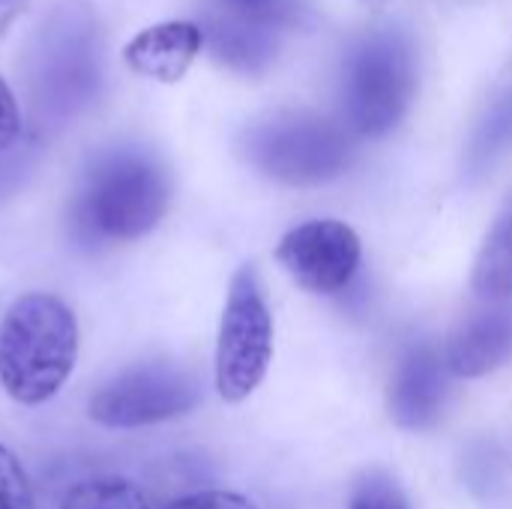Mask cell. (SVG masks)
<instances>
[{"mask_svg":"<svg viewBox=\"0 0 512 509\" xmlns=\"http://www.w3.org/2000/svg\"><path fill=\"white\" fill-rule=\"evenodd\" d=\"M213 54L240 72H261L276 57V33L258 21V18H240V15H213L207 21V36Z\"/></svg>","mask_w":512,"mask_h":509,"instance_id":"obj_11","label":"cell"},{"mask_svg":"<svg viewBox=\"0 0 512 509\" xmlns=\"http://www.w3.org/2000/svg\"><path fill=\"white\" fill-rule=\"evenodd\" d=\"M348 509H408V498L387 471H366L351 489Z\"/></svg>","mask_w":512,"mask_h":509,"instance_id":"obj_15","label":"cell"},{"mask_svg":"<svg viewBox=\"0 0 512 509\" xmlns=\"http://www.w3.org/2000/svg\"><path fill=\"white\" fill-rule=\"evenodd\" d=\"M0 509H33L27 474L3 444H0Z\"/></svg>","mask_w":512,"mask_h":509,"instance_id":"obj_16","label":"cell"},{"mask_svg":"<svg viewBox=\"0 0 512 509\" xmlns=\"http://www.w3.org/2000/svg\"><path fill=\"white\" fill-rule=\"evenodd\" d=\"M201 402L195 375L174 363H141L105 381L87 405L105 429H144L177 420Z\"/></svg>","mask_w":512,"mask_h":509,"instance_id":"obj_6","label":"cell"},{"mask_svg":"<svg viewBox=\"0 0 512 509\" xmlns=\"http://www.w3.org/2000/svg\"><path fill=\"white\" fill-rule=\"evenodd\" d=\"M231 3H240V6H261V3H267V0H231Z\"/></svg>","mask_w":512,"mask_h":509,"instance_id":"obj_20","label":"cell"},{"mask_svg":"<svg viewBox=\"0 0 512 509\" xmlns=\"http://www.w3.org/2000/svg\"><path fill=\"white\" fill-rule=\"evenodd\" d=\"M246 159L267 177L288 186H318L345 174L354 162L348 129L309 111L276 114L243 138Z\"/></svg>","mask_w":512,"mask_h":509,"instance_id":"obj_4","label":"cell"},{"mask_svg":"<svg viewBox=\"0 0 512 509\" xmlns=\"http://www.w3.org/2000/svg\"><path fill=\"white\" fill-rule=\"evenodd\" d=\"M474 291L489 303L512 300V198L489 228L477 264H474Z\"/></svg>","mask_w":512,"mask_h":509,"instance_id":"obj_12","label":"cell"},{"mask_svg":"<svg viewBox=\"0 0 512 509\" xmlns=\"http://www.w3.org/2000/svg\"><path fill=\"white\" fill-rule=\"evenodd\" d=\"M447 360L426 342L411 345L390 381V417L402 429H429L447 402Z\"/></svg>","mask_w":512,"mask_h":509,"instance_id":"obj_8","label":"cell"},{"mask_svg":"<svg viewBox=\"0 0 512 509\" xmlns=\"http://www.w3.org/2000/svg\"><path fill=\"white\" fill-rule=\"evenodd\" d=\"M78 360L75 312L45 291L18 297L0 324V384L18 405L36 408L60 393Z\"/></svg>","mask_w":512,"mask_h":509,"instance_id":"obj_2","label":"cell"},{"mask_svg":"<svg viewBox=\"0 0 512 509\" xmlns=\"http://www.w3.org/2000/svg\"><path fill=\"white\" fill-rule=\"evenodd\" d=\"M417 90L414 42L399 27L363 33L342 63V111L348 129L381 138L399 126Z\"/></svg>","mask_w":512,"mask_h":509,"instance_id":"obj_3","label":"cell"},{"mask_svg":"<svg viewBox=\"0 0 512 509\" xmlns=\"http://www.w3.org/2000/svg\"><path fill=\"white\" fill-rule=\"evenodd\" d=\"M276 258L300 288L312 294H339L351 285L363 246L351 225L336 219H312L291 228L279 240Z\"/></svg>","mask_w":512,"mask_h":509,"instance_id":"obj_7","label":"cell"},{"mask_svg":"<svg viewBox=\"0 0 512 509\" xmlns=\"http://www.w3.org/2000/svg\"><path fill=\"white\" fill-rule=\"evenodd\" d=\"M512 150V84H507L492 105L486 108V114L480 117L471 141H468V153H465V171L468 177H483L486 171L495 168V162H501Z\"/></svg>","mask_w":512,"mask_h":509,"instance_id":"obj_13","label":"cell"},{"mask_svg":"<svg viewBox=\"0 0 512 509\" xmlns=\"http://www.w3.org/2000/svg\"><path fill=\"white\" fill-rule=\"evenodd\" d=\"M168 171L144 150L117 147L96 156L75 192L72 225L87 243H135L165 216Z\"/></svg>","mask_w":512,"mask_h":509,"instance_id":"obj_1","label":"cell"},{"mask_svg":"<svg viewBox=\"0 0 512 509\" xmlns=\"http://www.w3.org/2000/svg\"><path fill=\"white\" fill-rule=\"evenodd\" d=\"M168 509H255V504L237 492H222V489H207V492H195L186 495L180 501H174Z\"/></svg>","mask_w":512,"mask_h":509,"instance_id":"obj_17","label":"cell"},{"mask_svg":"<svg viewBox=\"0 0 512 509\" xmlns=\"http://www.w3.org/2000/svg\"><path fill=\"white\" fill-rule=\"evenodd\" d=\"M18 135H21V111H18L12 90L0 78V150L12 147L18 141Z\"/></svg>","mask_w":512,"mask_h":509,"instance_id":"obj_18","label":"cell"},{"mask_svg":"<svg viewBox=\"0 0 512 509\" xmlns=\"http://www.w3.org/2000/svg\"><path fill=\"white\" fill-rule=\"evenodd\" d=\"M204 45V30L192 21H165L135 33L123 48V63L150 81L174 84L195 63Z\"/></svg>","mask_w":512,"mask_h":509,"instance_id":"obj_10","label":"cell"},{"mask_svg":"<svg viewBox=\"0 0 512 509\" xmlns=\"http://www.w3.org/2000/svg\"><path fill=\"white\" fill-rule=\"evenodd\" d=\"M447 369L459 378H483L512 360V303H492L462 321L447 345Z\"/></svg>","mask_w":512,"mask_h":509,"instance_id":"obj_9","label":"cell"},{"mask_svg":"<svg viewBox=\"0 0 512 509\" xmlns=\"http://www.w3.org/2000/svg\"><path fill=\"white\" fill-rule=\"evenodd\" d=\"M24 9H27V0H0V39L15 24V18L24 15Z\"/></svg>","mask_w":512,"mask_h":509,"instance_id":"obj_19","label":"cell"},{"mask_svg":"<svg viewBox=\"0 0 512 509\" xmlns=\"http://www.w3.org/2000/svg\"><path fill=\"white\" fill-rule=\"evenodd\" d=\"M273 360V315L261 276L252 264L231 279L216 342V390L225 402L249 399L267 378Z\"/></svg>","mask_w":512,"mask_h":509,"instance_id":"obj_5","label":"cell"},{"mask_svg":"<svg viewBox=\"0 0 512 509\" xmlns=\"http://www.w3.org/2000/svg\"><path fill=\"white\" fill-rule=\"evenodd\" d=\"M60 509H150L144 492L123 477H96L72 486Z\"/></svg>","mask_w":512,"mask_h":509,"instance_id":"obj_14","label":"cell"}]
</instances>
